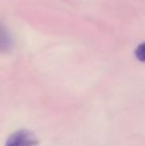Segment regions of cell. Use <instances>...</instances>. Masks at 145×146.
<instances>
[{"instance_id": "6da1fadb", "label": "cell", "mask_w": 145, "mask_h": 146, "mask_svg": "<svg viewBox=\"0 0 145 146\" xmlns=\"http://www.w3.org/2000/svg\"><path fill=\"white\" fill-rule=\"evenodd\" d=\"M38 143V138L31 130L19 129L8 137L5 146H36Z\"/></svg>"}, {"instance_id": "7a4b0ae2", "label": "cell", "mask_w": 145, "mask_h": 146, "mask_svg": "<svg viewBox=\"0 0 145 146\" xmlns=\"http://www.w3.org/2000/svg\"><path fill=\"white\" fill-rule=\"evenodd\" d=\"M13 47V40L7 28L0 23V53H7Z\"/></svg>"}, {"instance_id": "3957f363", "label": "cell", "mask_w": 145, "mask_h": 146, "mask_svg": "<svg viewBox=\"0 0 145 146\" xmlns=\"http://www.w3.org/2000/svg\"><path fill=\"white\" fill-rule=\"evenodd\" d=\"M136 59L138 61L145 63V42L141 43L140 45H138L137 48L135 49V52H134Z\"/></svg>"}]
</instances>
